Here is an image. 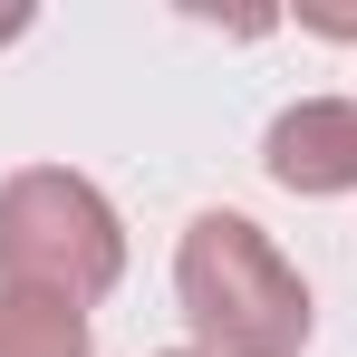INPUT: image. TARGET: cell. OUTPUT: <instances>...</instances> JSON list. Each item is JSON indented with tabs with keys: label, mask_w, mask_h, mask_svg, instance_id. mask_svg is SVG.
Masks as SVG:
<instances>
[{
	"label": "cell",
	"mask_w": 357,
	"mask_h": 357,
	"mask_svg": "<svg viewBox=\"0 0 357 357\" xmlns=\"http://www.w3.org/2000/svg\"><path fill=\"white\" fill-rule=\"evenodd\" d=\"M174 299L203 357H299L309 348V280L280 261V241L251 213H193L174 251Z\"/></svg>",
	"instance_id": "6da1fadb"
},
{
	"label": "cell",
	"mask_w": 357,
	"mask_h": 357,
	"mask_svg": "<svg viewBox=\"0 0 357 357\" xmlns=\"http://www.w3.org/2000/svg\"><path fill=\"white\" fill-rule=\"evenodd\" d=\"M126 271L116 203L68 165H29L0 183V290H49V299H107Z\"/></svg>",
	"instance_id": "7a4b0ae2"
},
{
	"label": "cell",
	"mask_w": 357,
	"mask_h": 357,
	"mask_svg": "<svg viewBox=\"0 0 357 357\" xmlns=\"http://www.w3.org/2000/svg\"><path fill=\"white\" fill-rule=\"evenodd\" d=\"M261 165L280 193H357V97H299L271 116L261 135Z\"/></svg>",
	"instance_id": "3957f363"
},
{
	"label": "cell",
	"mask_w": 357,
	"mask_h": 357,
	"mask_svg": "<svg viewBox=\"0 0 357 357\" xmlns=\"http://www.w3.org/2000/svg\"><path fill=\"white\" fill-rule=\"evenodd\" d=\"M0 357H97L87 309L49 290H0Z\"/></svg>",
	"instance_id": "277c9868"
},
{
	"label": "cell",
	"mask_w": 357,
	"mask_h": 357,
	"mask_svg": "<svg viewBox=\"0 0 357 357\" xmlns=\"http://www.w3.org/2000/svg\"><path fill=\"white\" fill-rule=\"evenodd\" d=\"M309 29H328V39H357V10H309Z\"/></svg>",
	"instance_id": "5b68a950"
},
{
	"label": "cell",
	"mask_w": 357,
	"mask_h": 357,
	"mask_svg": "<svg viewBox=\"0 0 357 357\" xmlns=\"http://www.w3.org/2000/svg\"><path fill=\"white\" fill-rule=\"evenodd\" d=\"M20 29H29V10H20V0H10V10H0V49H10V39H20Z\"/></svg>",
	"instance_id": "8992f818"
}]
</instances>
